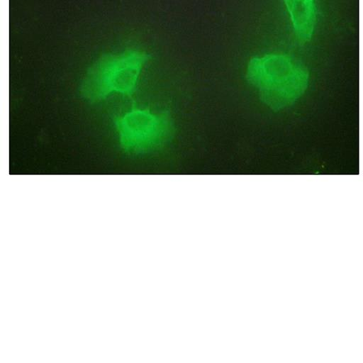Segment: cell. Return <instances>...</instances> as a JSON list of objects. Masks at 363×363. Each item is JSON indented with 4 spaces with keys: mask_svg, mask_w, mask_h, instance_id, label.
<instances>
[{
    "mask_svg": "<svg viewBox=\"0 0 363 363\" xmlns=\"http://www.w3.org/2000/svg\"><path fill=\"white\" fill-rule=\"evenodd\" d=\"M245 77L257 89L261 101L275 111L294 104L309 83L307 68L286 54L252 57Z\"/></svg>",
    "mask_w": 363,
    "mask_h": 363,
    "instance_id": "1",
    "label": "cell"
},
{
    "mask_svg": "<svg viewBox=\"0 0 363 363\" xmlns=\"http://www.w3.org/2000/svg\"><path fill=\"white\" fill-rule=\"evenodd\" d=\"M150 59V55L135 48L102 55L87 69L79 87L81 96L89 103L112 94L131 99L143 68Z\"/></svg>",
    "mask_w": 363,
    "mask_h": 363,
    "instance_id": "2",
    "label": "cell"
},
{
    "mask_svg": "<svg viewBox=\"0 0 363 363\" xmlns=\"http://www.w3.org/2000/svg\"><path fill=\"white\" fill-rule=\"evenodd\" d=\"M112 121L121 150L129 155H143L161 149L173 138L175 128L169 110L152 112L135 103Z\"/></svg>",
    "mask_w": 363,
    "mask_h": 363,
    "instance_id": "3",
    "label": "cell"
},
{
    "mask_svg": "<svg viewBox=\"0 0 363 363\" xmlns=\"http://www.w3.org/2000/svg\"><path fill=\"white\" fill-rule=\"evenodd\" d=\"M300 45L310 41L316 23L315 0H283Z\"/></svg>",
    "mask_w": 363,
    "mask_h": 363,
    "instance_id": "4",
    "label": "cell"
}]
</instances>
